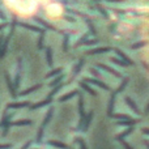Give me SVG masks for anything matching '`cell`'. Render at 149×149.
<instances>
[{
    "label": "cell",
    "instance_id": "1",
    "mask_svg": "<svg viewBox=\"0 0 149 149\" xmlns=\"http://www.w3.org/2000/svg\"><path fill=\"white\" fill-rule=\"evenodd\" d=\"M7 111H8V109H5L4 114H3L1 122H0V127H3V137H5L8 135V131H9V127H10V120L15 116V111L10 114H8Z\"/></svg>",
    "mask_w": 149,
    "mask_h": 149
},
{
    "label": "cell",
    "instance_id": "2",
    "mask_svg": "<svg viewBox=\"0 0 149 149\" xmlns=\"http://www.w3.org/2000/svg\"><path fill=\"white\" fill-rule=\"evenodd\" d=\"M21 70H22V58L17 59V70H16V76H15V88L17 89L21 84Z\"/></svg>",
    "mask_w": 149,
    "mask_h": 149
},
{
    "label": "cell",
    "instance_id": "3",
    "mask_svg": "<svg viewBox=\"0 0 149 149\" xmlns=\"http://www.w3.org/2000/svg\"><path fill=\"white\" fill-rule=\"evenodd\" d=\"M5 82H7V86H8V90H9L10 97H12L13 100H16V98H17V95H18V93L16 92L15 84L12 82V80H10V77H9V74H8V73H5Z\"/></svg>",
    "mask_w": 149,
    "mask_h": 149
},
{
    "label": "cell",
    "instance_id": "4",
    "mask_svg": "<svg viewBox=\"0 0 149 149\" xmlns=\"http://www.w3.org/2000/svg\"><path fill=\"white\" fill-rule=\"evenodd\" d=\"M34 21H36L37 24H39V25L42 26L43 29H46V30H51V31H58V29L55 28L54 25H51V24H49L46 20H43V18H39V17H34Z\"/></svg>",
    "mask_w": 149,
    "mask_h": 149
},
{
    "label": "cell",
    "instance_id": "5",
    "mask_svg": "<svg viewBox=\"0 0 149 149\" xmlns=\"http://www.w3.org/2000/svg\"><path fill=\"white\" fill-rule=\"evenodd\" d=\"M52 101H54V100H52V97H49V95H47L46 100L41 101V102L33 103V105H29V109H30V110H37V109H39V107H43V106L50 105V103H51Z\"/></svg>",
    "mask_w": 149,
    "mask_h": 149
},
{
    "label": "cell",
    "instance_id": "6",
    "mask_svg": "<svg viewBox=\"0 0 149 149\" xmlns=\"http://www.w3.org/2000/svg\"><path fill=\"white\" fill-rule=\"evenodd\" d=\"M29 105H30V102L29 101H24V102H10L7 105V107L5 109H12V110H16V109H22V107H29Z\"/></svg>",
    "mask_w": 149,
    "mask_h": 149
},
{
    "label": "cell",
    "instance_id": "7",
    "mask_svg": "<svg viewBox=\"0 0 149 149\" xmlns=\"http://www.w3.org/2000/svg\"><path fill=\"white\" fill-rule=\"evenodd\" d=\"M17 26H21V28L26 29V30L36 31V33H41V31L43 30V28H38V26L30 25V24H26V22H20V21H17Z\"/></svg>",
    "mask_w": 149,
    "mask_h": 149
},
{
    "label": "cell",
    "instance_id": "8",
    "mask_svg": "<svg viewBox=\"0 0 149 149\" xmlns=\"http://www.w3.org/2000/svg\"><path fill=\"white\" fill-rule=\"evenodd\" d=\"M41 88H42V84H37V85H34V86H30V88H28V89L20 92V94H18V95H21V97H22V95H28V94H30V93L36 92V90L41 89Z\"/></svg>",
    "mask_w": 149,
    "mask_h": 149
},
{
    "label": "cell",
    "instance_id": "9",
    "mask_svg": "<svg viewBox=\"0 0 149 149\" xmlns=\"http://www.w3.org/2000/svg\"><path fill=\"white\" fill-rule=\"evenodd\" d=\"M52 115H54V107H49V110H47V114H46V116H45V119H43V122H42V127H46L47 124H49V122L51 120V118H52Z\"/></svg>",
    "mask_w": 149,
    "mask_h": 149
},
{
    "label": "cell",
    "instance_id": "10",
    "mask_svg": "<svg viewBox=\"0 0 149 149\" xmlns=\"http://www.w3.org/2000/svg\"><path fill=\"white\" fill-rule=\"evenodd\" d=\"M33 124V120L31 119H24V120H16V122H12L10 120V127L12 126H31Z\"/></svg>",
    "mask_w": 149,
    "mask_h": 149
},
{
    "label": "cell",
    "instance_id": "11",
    "mask_svg": "<svg viewBox=\"0 0 149 149\" xmlns=\"http://www.w3.org/2000/svg\"><path fill=\"white\" fill-rule=\"evenodd\" d=\"M45 50H46V59H47V64H49L50 67H52V65H54V60H52V49H51V46L45 47Z\"/></svg>",
    "mask_w": 149,
    "mask_h": 149
},
{
    "label": "cell",
    "instance_id": "12",
    "mask_svg": "<svg viewBox=\"0 0 149 149\" xmlns=\"http://www.w3.org/2000/svg\"><path fill=\"white\" fill-rule=\"evenodd\" d=\"M45 34H46V30H42L41 33H39V38H38V43H37V49L41 51V50H43V39H45Z\"/></svg>",
    "mask_w": 149,
    "mask_h": 149
},
{
    "label": "cell",
    "instance_id": "13",
    "mask_svg": "<svg viewBox=\"0 0 149 149\" xmlns=\"http://www.w3.org/2000/svg\"><path fill=\"white\" fill-rule=\"evenodd\" d=\"M63 79H64V74H63V73L58 74V76H55V79L52 80V81H51V82H50V84H49V86H50V88H54L55 85L60 84V82H62V80H63Z\"/></svg>",
    "mask_w": 149,
    "mask_h": 149
},
{
    "label": "cell",
    "instance_id": "14",
    "mask_svg": "<svg viewBox=\"0 0 149 149\" xmlns=\"http://www.w3.org/2000/svg\"><path fill=\"white\" fill-rule=\"evenodd\" d=\"M47 144H49L50 147H55V148H67V145H65L64 143L56 141V140H49V141H47Z\"/></svg>",
    "mask_w": 149,
    "mask_h": 149
},
{
    "label": "cell",
    "instance_id": "15",
    "mask_svg": "<svg viewBox=\"0 0 149 149\" xmlns=\"http://www.w3.org/2000/svg\"><path fill=\"white\" fill-rule=\"evenodd\" d=\"M76 94H77V92H76V90H74V92H72V93H68V94L62 95V97L59 98V102H65V101L71 100V98H72L73 95H76Z\"/></svg>",
    "mask_w": 149,
    "mask_h": 149
},
{
    "label": "cell",
    "instance_id": "16",
    "mask_svg": "<svg viewBox=\"0 0 149 149\" xmlns=\"http://www.w3.org/2000/svg\"><path fill=\"white\" fill-rule=\"evenodd\" d=\"M43 130H45V127H39V130H38V134H37V137H36V141H37V144H41L42 143V139H43Z\"/></svg>",
    "mask_w": 149,
    "mask_h": 149
},
{
    "label": "cell",
    "instance_id": "17",
    "mask_svg": "<svg viewBox=\"0 0 149 149\" xmlns=\"http://www.w3.org/2000/svg\"><path fill=\"white\" fill-rule=\"evenodd\" d=\"M60 73H62V68H55V70L50 71V72L46 74V79H50V77H55V76H58V74H60Z\"/></svg>",
    "mask_w": 149,
    "mask_h": 149
},
{
    "label": "cell",
    "instance_id": "18",
    "mask_svg": "<svg viewBox=\"0 0 149 149\" xmlns=\"http://www.w3.org/2000/svg\"><path fill=\"white\" fill-rule=\"evenodd\" d=\"M62 88H63V84H58V85H55V86L52 88V90H51V92L49 93V97H54V95L56 94V93L59 92V90L62 89Z\"/></svg>",
    "mask_w": 149,
    "mask_h": 149
},
{
    "label": "cell",
    "instance_id": "19",
    "mask_svg": "<svg viewBox=\"0 0 149 149\" xmlns=\"http://www.w3.org/2000/svg\"><path fill=\"white\" fill-rule=\"evenodd\" d=\"M79 111H80V116H84V103H82V97L80 95V100H79Z\"/></svg>",
    "mask_w": 149,
    "mask_h": 149
},
{
    "label": "cell",
    "instance_id": "20",
    "mask_svg": "<svg viewBox=\"0 0 149 149\" xmlns=\"http://www.w3.org/2000/svg\"><path fill=\"white\" fill-rule=\"evenodd\" d=\"M68 41H70V36H64V41H63V51L68 50Z\"/></svg>",
    "mask_w": 149,
    "mask_h": 149
},
{
    "label": "cell",
    "instance_id": "21",
    "mask_svg": "<svg viewBox=\"0 0 149 149\" xmlns=\"http://www.w3.org/2000/svg\"><path fill=\"white\" fill-rule=\"evenodd\" d=\"M82 64H84V60H81V62H80L79 64H77L76 67H74V71H73V76H74V74H76V73H79V71H80V68H81V65H82Z\"/></svg>",
    "mask_w": 149,
    "mask_h": 149
},
{
    "label": "cell",
    "instance_id": "22",
    "mask_svg": "<svg viewBox=\"0 0 149 149\" xmlns=\"http://www.w3.org/2000/svg\"><path fill=\"white\" fill-rule=\"evenodd\" d=\"M7 26H9V22H7V21H4L3 24H0V31H3L5 28H7Z\"/></svg>",
    "mask_w": 149,
    "mask_h": 149
},
{
    "label": "cell",
    "instance_id": "23",
    "mask_svg": "<svg viewBox=\"0 0 149 149\" xmlns=\"http://www.w3.org/2000/svg\"><path fill=\"white\" fill-rule=\"evenodd\" d=\"M80 85H81V86L84 88L85 90H88V92H89V93H93V94H94V92H93V90L90 89V88H88V86H86V85H85V84H82V82H81V84H80Z\"/></svg>",
    "mask_w": 149,
    "mask_h": 149
},
{
    "label": "cell",
    "instance_id": "24",
    "mask_svg": "<svg viewBox=\"0 0 149 149\" xmlns=\"http://www.w3.org/2000/svg\"><path fill=\"white\" fill-rule=\"evenodd\" d=\"M4 38L5 36L3 33H0V50H1V46H3V42H4Z\"/></svg>",
    "mask_w": 149,
    "mask_h": 149
},
{
    "label": "cell",
    "instance_id": "25",
    "mask_svg": "<svg viewBox=\"0 0 149 149\" xmlns=\"http://www.w3.org/2000/svg\"><path fill=\"white\" fill-rule=\"evenodd\" d=\"M31 143H33V141H31V140H29V141H26V144H24V145H22V149H28V148L31 145Z\"/></svg>",
    "mask_w": 149,
    "mask_h": 149
},
{
    "label": "cell",
    "instance_id": "26",
    "mask_svg": "<svg viewBox=\"0 0 149 149\" xmlns=\"http://www.w3.org/2000/svg\"><path fill=\"white\" fill-rule=\"evenodd\" d=\"M5 148H12V144H0V149H5Z\"/></svg>",
    "mask_w": 149,
    "mask_h": 149
},
{
    "label": "cell",
    "instance_id": "27",
    "mask_svg": "<svg viewBox=\"0 0 149 149\" xmlns=\"http://www.w3.org/2000/svg\"><path fill=\"white\" fill-rule=\"evenodd\" d=\"M89 120H90V114L88 115V118L85 119V126H84V131L86 130V127H88V124H89Z\"/></svg>",
    "mask_w": 149,
    "mask_h": 149
},
{
    "label": "cell",
    "instance_id": "28",
    "mask_svg": "<svg viewBox=\"0 0 149 149\" xmlns=\"http://www.w3.org/2000/svg\"><path fill=\"white\" fill-rule=\"evenodd\" d=\"M0 20H3V21H7V17H5L4 12H3L1 9H0Z\"/></svg>",
    "mask_w": 149,
    "mask_h": 149
},
{
    "label": "cell",
    "instance_id": "29",
    "mask_svg": "<svg viewBox=\"0 0 149 149\" xmlns=\"http://www.w3.org/2000/svg\"><path fill=\"white\" fill-rule=\"evenodd\" d=\"M55 3H62V4H68L70 3V0H54Z\"/></svg>",
    "mask_w": 149,
    "mask_h": 149
},
{
    "label": "cell",
    "instance_id": "30",
    "mask_svg": "<svg viewBox=\"0 0 149 149\" xmlns=\"http://www.w3.org/2000/svg\"><path fill=\"white\" fill-rule=\"evenodd\" d=\"M64 18H65L67 21H72V22H74V18L71 17V16H64Z\"/></svg>",
    "mask_w": 149,
    "mask_h": 149
},
{
    "label": "cell",
    "instance_id": "31",
    "mask_svg": "<svg viewBox=\"0 0 149 149\" xmlns=\"http://www.w3.org/2000/svg\"><path fill=\"white\" fill-rule=\"evenodd\" d=\"M76 141H79L81 147H85V145H84V141H81V140H80V139H76Z\"/></svg>",
    "mask_w": 149,
    "mask_h": 149
}]
</instances>
